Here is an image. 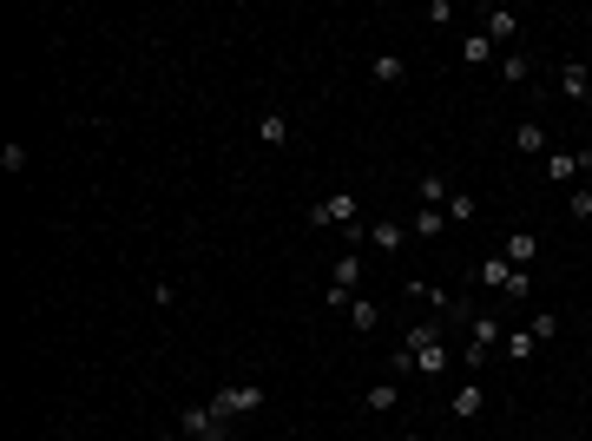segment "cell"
Listing matches in <instances>:
<instances>
[{"instance_id":"obj_1","label":"cell","mask_w":592,"mask_h":441,"mask_svg":"<svg viewBox=\"0 0 592 441\" xmlns=\"http://www.w3.org/2000/svg\"><path fill=\"white\" fill-rule=\"evenodd\" d=\"M401 349L415 355V369H421V376H448V363H454V355H448V343H442V323H415L409 336H401Z\"/></svg>"},{"instance_id":"obj_2","label":"cell","mask_w":592,"mask_h":441,"mask_svg":"<svg viewBox=\"0 0 592 441\" xmlns=\"http://www.w3.org/2000/svg\"><path fill=\"white\" fill-rule=\"evenodd\" d=\"M500 343H507V323H500V316H494V310L474 316V323H467V349H461V363H467V369H487V355H494Z\"/></svg>"},{"instance_id":"obj_3","label":"cell","mask_w":592,"mask_h":441,"mask_svg":"<svg viewBox=\"0 0 592 441\" xmlns=\"http://www.w3.org/2000/svg\"><path fill=\"white\" fill-rule=\"evenodd\" d=\"M474 283H494V290H500L507 303H520V297L533 290V277H527V270H514V264L500 257V250H494V257H487L481 270H474Z\"/></svg>"},{"instance_id":"obj_4","label":"cell","mask_w":592,"mask_h":441,"mask_svg":"<svg viewBox=\"0 0 592 441\" xmlns=\"http://www.w3.org/2000/svg\"><path fill=\"white\" fill-rule=\"evenodd\" d=\"M310 225H336V231H349V225H362V198L355 192H329V198H316L310 205Z\"/></svg>"},{"instance_id":"obj_5","label":"cell","mask_w":592,"mask_h":441,"mask_svg":"<svg viewBox=\"0 0 592 441\" xmlns=\"http://www.w3.org/2000/svg\"><path fill=\"white\" fill-rule=\"evenodd\" d=\"M178 441H231V421L217 415L211 402H205V409H184L178 415Z\"/></svg>"},{"instance_id":"obj_6","label":"cell","mask_w":592,"mask_h":441,"mask_svg":"<svg viewBox=\"0 0 592 441\" xmlns=\"http://www.w3.org/2000/svg\"><path fill=\"white\" fill-rule=\"evenodd\" d=\"M355 283H362V250H343L329 270V310H349L355 303Z\"/></svg>"},{"instance_id":"obj_7","label":"cell","mask_w":592,"mask_h":441,"mask_svg":"<svg viewBox=\"0 0 592 441\" xmlns=\"http://www.w3.org/2000/svg\"><path fill=\"white\" fill-rule=\"evenodd\" d=\"M211 409L224 415V421H237V415H257V409H264V388H250V382H237V388H217V396H211Z\"/></svg>"},{"instance_id":"obj_8","label":"cell","mask_w":592,"mask_h":441,"mask_svg":"<svg viewBox=\"0 0 592 441\" xmlns=\"http://www.w3.org/2000/svg\"><path fill=\"white\" fill-rule=\"evenodd\" d=\"M362 231H369L362 244H369V250H382V257H395V250L409 244V225H395V217H376V225H362Z\"/></svg>"},{"instance_id":"obj_9","label":"cell","mask_w":592,"mask_h":441,"mask_svg":"<svg viewBox=\"0 0 592 441\" xmlns=\"http://www.w3.org/2000/svg\"><path fill=\"white\" fill-rule=\"evenodd\" d=\"M500 257L514 264V270H533V264H539V231H507Z\"/></svg>"},{"instance_id":"obj_10","label":"cell","mask_w":592,"mask_h":441,"mask_svg":"<svg viewBox=\"0 0 592 441\" xmlns=\"http://www.w3.org/2000/svg\"><path fill=\"white\" fill-rule=\"evenodd\" d=\"M553 79H560V93L580 99V106L592 99V66H586V60H560V73H553Z\"/></svg>"},{"instance_id":"obj_11","label":"cell","mask_w":592,"mask_h":441,"mask_svg":"<svg viewBox=\"0 0 592 441\" xmlns=\"http://www.w3.org/2000/svg\"><path fill=\"white\" fill-rule=\"evenodd\" d=\"M481 20H487L481 33H487L494 46H514V40H520V13H514V7H487Z\"/></svg>"},{"instance_id":"obj_12","label":"cell","mask_w":592,"mask_h":441,"mask_svg":"<svg viewBox=\"0 0 592 441\" xmlns=\"http://www.w3.org/2000/svg\"><path fill=\"white\" fill-rule=\"evenodd\" d=\"M448 415H454V421H481V415H487V388H454V396H448Z\"/></svg>"},{"instance_id":"obj_13","label":"cell","mask_w":592,"mask_h":441,"mask_svg":"<svg viewBox=\"0 0 592 441\" xmlns=\"http://www.w3.org/2000/svg\"><path fill=\"white\" fill-rule=\"evenodd\" d=\"M442 231H448V211H442V205H415L409 237H442Z\"/></svg>"},{"instance_id":"obj_14","label":"cell","mask_w":592,"mask_h":441,"mask_svg":"<svg viewBox=\"0 0 592 441\" xmlns=\"http://www.w3.org/2000/svg\"><path fill=\"white\" fill-rule=\"evenodd\" d=\"M349 330H355V336L382 330V303H376V297H355V303H349Z\"/></svg>"},{"instance_id":"obj_15","label":"cell","mask_w":592,"mask_h":441,"mask_svg":"<svg viewBox=\"0 0 592 441\" xmlns=\"http://www.w3.org/2000/svg\"><path fill=\"white\" fill-rule=\"evenodd\" d=\"M409 297H421V303H434V316H448L454 303H461V297H448L442 283H428V277H409Z\"/></svg>"},{"instance_id":"obj_16","label":"cell","mask_w":592,"mask_h":441,"mask_svg":"<svg viewBox=\"0 0 592 441\" xmlns=\"http://www.w3.org/2000/svg\"><path fill=\"white\" fill-rule=\"evenodd\" d=\"M500 79H507V86H527V79H533V60L520 53V46H507V53H500Z\"/></svg>"},{"instance_id":"obj_17","label":"cell","mask_w":592,"mask_h":441,"mask_svg":"<svg viewBox=\"0 0 592 441\" xmlns=\"http://www.w3.org/2000/svg\"><path fill=\"white\" fill-rule=\"evenodd\" d=\"M514 151L520 159H539V151H547V126H539V118L533 126H514Z\"/></svg>"},{"instance_id":"obj_18","label":"cell","mask_w":592,"mask_h":441,"mask_svg":"<svg viewBox=\"0 0 592 441\" xmlns=\"http://www.w3.org/2000/svg\"><path fill=\"white\" fill-rule=\"evenodd\" d=\"M369 73H376V86H401V79H409V66H401V53H376Z\"/></svg>"},{"instance_id":"obj_19","label":"cell","mask_w":592,"mask_h":441,"mask_svg":"<svg viewBox=\"0 0 592 441\" xmlns=\"http://www.w3.org/2000/svg\"><path fill=\"white\" fill-rule=\"evenodd\" d=\"M257 139H264V145H290V118H283V112H264V118H257Z\"/></svg>"},{"instance_id":"obj_20","label":"cell","mask_w":592,"mask_h":441,"mask_svg":"<svg viewBox=\"0 0 592 441\" xmlns=\"http://www.w3.org/2000/svg\"><path fill=\"white\" fill-rule=\"evenodd\" d=\"M500 349H507V363H527V355L539 349V336H533V330H507V343H500Z\"/></svg>"},{"instance_id":"obj_21","label":"cell","mask_w":592,"mask_h":441,"mask_svg":"<svg viewBox=\"0 0 592 441\" xmlns=\"http://www.w3.org/2000/svg\"><path fill=\"white\" fill-rule=\"evenodd\" d=\"M401 402V388H388V382H376V388H362V409H376V415H388Z\"/></svg>"},{"instance_id":"obj_22","label":"cell","mask_w":592,"mask_h":441,"mask_svg":"<svg viewBox=\"0 0 592 441\" xmlns=\"http://www.w3.org/2000/svg\"><path fill=\"white\" fill-rule=\"evenodd\" d=\"M547 178H580V151H547Z\"/></svg>"},{"instance_id":"obj_23","label":"cell","mask_w":592,"mask_h":441,"mask_svg":"<svg viewBox=\"0 0 592 441\" xmlns=\"http://www.w3.org/2000/svg\"><path fill=\"white\" fill-rule=\"evenodd\" d=\"M461 60H467V66H487V60H494V40H487V33H467Z\"/></svg>"},{"instance_id":"obj_24","label":"cell","mask_w":592,"mask_h":441,"mask_svg":"<svg viewBox=\"0 0 592 441\" xmlns=\"http://www.w3.org/2000/svg\"><path fill=\"white\" fill-rule=\"evenodd\" d=\"M442 211H448V225H474V198H467V192H448Z\"/></svg>"},{"instance_id":"obj_25","label":"cell","mask_w":592,"mask_h":441,"mask_svg":"<svg viewBox=\"0 0 592 441\" xmlns=\"http://www.w3.org/2000/svg\"><path fill=\"white\" fill-rule=\"evenodd\" d=\"M448 192H454L448 178H421V184H415V198H421V205H448Z\"/></svg>"},{"instance_id":"obj_26","label":"cell","mask_w":592,"mask_h":441,"mask_svg":"<svg viewBox=\"0 0 592 441\" xmlns=\"http://www.w3.org/2000/svg\"><path fill=\"white\" fill-rule=\"evenodd\" d=\"M0 172H27V145H0Z\"/></svg>"},{"instance_id":"obj_27","label":"cell","mask_w":592,"mask_h":441,"mask_svg":"<svg viewBox=\"0 0 592 441\" xmlns=\"http://www.w3.org/2000/svg\"><path fill=\"white\" fill-rule=\"evenodd\" d=\"M527 330L539 336V343H547V336H560V316H553V310H539V316H533V323H527Z\"/></svg>"},{"instance_id":"obj_28","label":"cell","mask_w":592,"mask_h":441,"mask_svg":"<svg viewBox=\"0 0 592 441\" xmlns=\"http://www.w3.org/2000/svg\"><path fill=\"white\" fill-rule=\"evenodd\" d=\"M572 217H592V184H580V192H572Z\"/></svg>"},{"instance_id":"obj_29","label":"cell","mask_w":592,"mask_h":441,"mask_svg":"<svg viewBox=\"0 0 592 441\" xmlns=\"http://www.w3.org/2000/svg\"><path fill=\"white\" fill-rule=\"evenodd\" d=\"M401 441H428V435H401Z\"/></svg>"}]
</instances>
